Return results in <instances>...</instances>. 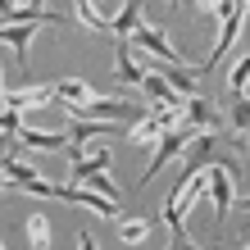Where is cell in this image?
<instances>
[{"label":"cell","instance_id":"cell-1","mask_svg":"<svg viewBox=\"0 0 250 250\" xmlns=\"http://www.w3.org/2000/svg\"><path fill=\"white\" fill-rule=\"evenodd\" d=\"M68 114L73 119H86V123H137V119H146L132 100H100V96H91L86 105L68 109Z\"/></svg>","mask_w":250,"mask_h":250},{"label":"cell","instance_id":"cell-2","mask_svg":"<svg viewBox=\"0 0 250 250\" xmlns=\"http://www.w3.org/2000/svg\"><path fill=\"white\" fill-rule=\"evenodd\" d=\"M232 173H241V168H237V164L228 168V159L205 164V196L214 200V218H218V223L232 214Z\"/></svg>","mask_w":250,"mask_h":250},{"label":"cell","instance_id":"cell-3","mask_svg":"<svg viewBox=\"0 0 250 250\" xmlns=\"http://www.w3.org/2000/svg\"><path fill=\"white\" fill-rule=\"evenodd\" d=\"M196 132H200V127H191V123H182V127H164V132H159V141H155V159H150V168H146L141 187H150V178H155V173L164 168V164H173V159H178V155L187 150V141L196 137Z\"/></svg>","mask_w":250,"mask_h":250},{"label":"cell","instance_id":"cell-4","mask_svg":"<svg viewBox=\"0 0 250 250\" xmlns=\"http://www.w3.org/2000/svg\"><path fill=\"white\" fill-rule=\"evenodd\" d=\"M127 46H132V50H150V60H164V64H182V55L173 50V41L164 37V27H150V23H141L137 32L127 37Z\"/></svg>","mask_w":250,"mask_h":250},{"label":"cell","instance_id":"cell-5","mask_svg":"<svg viewBox=\"0 0 250 250\" xmlns=\"http://www.w3.org/2000/svg\"><path fill=\"white\" fill-rule=\"evenodd\" d=\"M55 200H64V205H86V209L100 214V218H114V214H119V200H105V196H96L91 187H78V182H73V187H60V182H55Z\"/></svg>","mask_w":250,"mask_h":250},{"label":"cell","instance_id":"cell-6","mask_svg":"<svg viewBox=\"0 0 250 250\" xmlns=\"http://www.w3.org/2000/svg\"><path fill=\"white\" fill-rule=\"evenodd\" d=\"M182 119H187L191 127H200V132H218V127H223V114H218L200 91H196V96H182Z\"/></svg>","mask_w":250,"mask_h":250},{"label":"cell","instance_id":"cell-7","mask_svg":"<svg viewBox=\"0 0 250 250\" xmlns=\"http://www.w3.org/2000/svg\"><path fill=\"white\" fill-rule=\"evenodd\" d=\"M241 19H246V5H241V9H232L228 19H223V32H218V41L209 46V55L200 60V68H205V73H209V68H218V60H223V55H228V46L237 41V32H241Z\"/></svg>","mask_w":250,"mask_h":250},{"label":"cell","instance_id":"cell-8","mask_svg":"<svg viewBox=\"0 0 250 250\" xmlns=\"http://www.w3.org/2000/svg\"><path fill=\"white\" fill-rule=\"evenodd\" d=\"M32 32H37V23H0V41L14 50L23 73H27V41H32Z\"/></svg>","mask_w":250,"mask_h":250},{"label":"cell","instance_id":"cell-9","mask_svg":"<svg viewBox=\"0 0 250 250\" xmlns=\"http://www.w3.org/2000/svg\"><path fill=\"white\" fill-rule=\"evenodd\" d=\"M114 73H119V86H141V78H146L137 50H132L127 41H119V50H114Z\"/></svg>","mask_w":250,"mask_h":250},{"label":"cell","instance_id":"cell-10","mask_svg":"<svg viewBox=\"0 0 250 250\" xmlns=\"http://www.w3.org/2000/svg\"><path fill=\"white\" fill-rule=\"evenodd\" d=\"M50 96H55V100H64L68 109H78V105H86V100H91L96 91H91V86H86L82 78H60V82L50 86Z\"/></svg>","mask_w":250,"mask_h":250},{"label":"cell","instance_id":"cell-11","mask_svg":"<svg viewBox=\"0 0 250 250\" xmlns=\"http://www.w3.org/2000/svg\"><path fill=\"white\" fill-rule=\"evenodd\" d=\"M150 232H155V214H132V218L119 223V241L123 246H141Z\"/></svg>","mask_w":250,"mask_h":250},{"label":"cell","instance_id":"cell-12","mask_svg":"<svg viewBox=\"0 0 250 250\" xmlns=\"http://www.w3.org/2000/svg\"><path fill=\"white\" fill-rule=\"evenodd\" d=\"M141 27V0H123V9L114 14V23H109V32L119 37V41H127L132 32Z\"/></svg>","mask_w":250,"mask_h":250},{"label":"cell","instance_id":"cell-13","mask_svg":"<svg viewBox=\"0 0 250 250\" xmlns=\"http://www.w3.org/2000/svg\"><path fill=\"white\" fill-rule=\"evenodd\" d=\"M23 146H32V150H64L68 146V132H32V127H19L14 132Z\"/></svg>","mask_w":250,"mask_h":250},{"label":"cell","instance_id":"cell-14","mask_svg":"<svg viewBox=\"0 0 250 250\" xmlns=\"http://www.w3.org/2000/svg\"><path fill=\"white\" fill-rule=\"evenodd\" d=\"M168 223V250H196L191 246V237H187V228H182V214H178V205L173 200H164V214H159Z\"/></svg>","mask_w":250,"mask_h":250},{"label":"cell","instance_id":"cell-15","mask_svg":"<svg viewBox=\"0 0 250 250\" xmlns=\"http://www.w3.org/2000/svg\"><path fill=\"white\" fill-rule=\"evenodd\" d=\"M141 91H150L155 105H182V96L173 91V86L159 78V73H150V68H146V78H141Z\"/></svg>","mask_w":250,"mask_h":250},{"label":"cell","instance_id":"cell-16","mask_svg":"<svg viewBox=\"0 0 250 250\" xmlns=\"http://www.w3.org/2000/svg\"><path fill=\"white\" fill-rule=\"evenodd\" d=\"M159 78H164V82H168V86H173L178 96H196V91H200L196 73H187L182 64H164V73H159Z\"/></svg>","mask_w":250,"mask_h":250},{"label":"cell","instance_id":"cell-17","mask_svg":"<svg viewBox=\"0 0 250 250\" xmlns=\"http://www.w3.org/2000/svg\"><path fill=\"white\" fill-rule=\"evenodd\" d=\"M5 178H9L14 187H27V182H32V178H41V173H37L32 164H23V159H19V155H5Z\"/></svg>","mask_w":250,"mask_h":250},{"label":"cell","instance_id":"cell-18","mask_svg":"<svg viewBox=\"0 0 250 250\" xmlns=\"http://www.w3.org/2000/svg\"><path fill=\"white\" fill-rule=\"evenodd\" d=\"M159 132H164V127H159L150 114H146V119H137V127L127 132V141H132V146H155V141H159Z\"/></svg>","mask_w":250,"mask_h":250},{"label":"cell","instance_id":"cell-19","mask_svg":"<svg viewBox=\"0 0 250 250\" xmlns=\"http://www.w3.org/2000/svg\"><path fill=\"white\" fill-rule=\"evenodd\" d=\"M27 241H32L37 250L50 246V218L46 214H27Z\"/></svg>","mask_w":250,"mask_h":250},{"label":"cell","instance_id":"cell-20","mask_svg":"<svg viewBox=\"0 0 250 250\" xmlns=\"http://www.w3.org/2000/svg\"><path fill=\"white\" fill-rule=\"evenodd\" d=\"M73 9H78V23L86 27V32H105V37H109V23L100 19L96 9H91V0H78V5H73Z\"/></svg>","mask_w":250,"mask_h":250},{"label":"cell","instance_id":"cell-21","mask_svg":"<svg viewBox=\"0 0 250 250\" xmlns=\"http://www.w3.org/2000/svg\"><path fill=\"white\" fill-rule=\"evenodd\" d=\"M78 187H91L96 196H105V200H119V187H114V178H105V173H86V178Z\"/></svg>","mask_w":250,"mask_h":250},{"label":"cell","instance_id":"cell-22","mask_svg":"<svg viewBox=\"0 0 250 250\" xmlns=\"http://www.w3.org/2000/svg\"><path fill=\"white\" fill-rule=\"evenodd\" d=\"M246 73H250V64H246V60H237V64H232V73H228L232 96H246Z\"/></svg>","mask_w":250,"mask_h":250},{"label":"cell","instance_id":"cell-23","mask_svg":"<svg viewBox=\"0 0 250 250\" xmlns=\"http://www.w3.org/2000/svg\"><path fill=\"white\" fill-rule=\"evenodd\" d=\"M23 127V114L19 109H0V137H14Z\"/></svg>","mask_w":250,"mask_h":250},{"label":"cell","instance_id":"cell-24","mask_svg":"<svg viewBox=\"0 0 250 250\" xmlns=\"http://www.w3.org/2000/svg\"><path fill=\"white\" fill-rule=\"evenodd\" d=\"M78 250H96V241H91V232H82V228H78Z\"/></svg>","mask_w":250,"mask_h":250},{"label":"cell","instance_id":"cell-25","mask_svg":"<svg viewBox=\"0 0 250 250\" xmlns=\"http://www.w3.org/2000/svg\"><path fill=\"white\" fill-rule=\"evenodd\" d=\"M9 191H14V182H9V178H0V196H9Z\"/></svg>","mask_w":250,"mask_h":250},{"label":"cell","instance_id":"cell-26","mask_svg":"<svg viewBox=\"0 0 250 250\" xmlns=\"http://www.w3.org/2000/svg\"><path fill=\"white\" fill-rule=\"evenodd\" d=\"M0 178H5V159H0Z\"/></svg>","mask_w":250,"mask_h":250},{"label":"cell","instance_id":"cell-27","mask_svg":"<svg viewBox=\"0 0 250 250\" xmlns=\"http://www.w3.org/2000/svg\"><path fill=\"white\" fill-rule=\"evenodd\" d=\"M168 5H178V0H168Z\"/></svg>","mask_w":250,"mask_h":250},{"label":"cell","instance_id":"cell-28","mask_svg":"<svg viewBox=\"0 0 250 250\" xmlns=\"http://www.w3.org/2000/svg\"><path fill=\"white\" fill-rule=\"evenodd\" d=\"M0 146H5V137H0Z\"/></svg>","mask_w":250,"mask_h":250},{"label":"cell","instance_id":"cell-29","mask_svg":"<svg viewBox=\"0 0 250 250\" xmlns=\"http://www.w3.org/2000/svg\"><path fill=\"white\" fill-rule=\"evenodd\" d=\"M0 250H5V246H0Z\"/></svg>","mask_w":250,"mask_h":250}]
</instances>
